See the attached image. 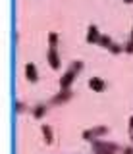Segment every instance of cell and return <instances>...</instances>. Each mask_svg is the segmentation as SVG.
<instances>
[{
  "instance_id": "6da1fadb",
  "label": "cell",
  "mask_w": 133,
  "mask_h": 154,
  "mask_svg": "<svg viewBox=\"0 0 133 154\" xmlns=\"http://www.w3.org/2000/svg\"><path fill=\"white\" fill-rule=\"evenodd\" d=\"M81 71H83V62H81V60H75V62H72L70 69H68L64 75L60 77V89H72V85H73L75 77L81 73Z\"/></svg>"
},
{
  "instance_id": "7a4b0ae2",
  "label": "cell",
  "mask_w": 133,
  "mask_h": 154,
  "mask_svg": "<svg viewBox=\"0 0 133 154\" xmlns=\"http://www.w3.org/2000/svg\"><path fill=\"white\" fill-rule=\"evenodd\" d=\"M106 133H108V127H106V125H97V127L85 129V131L81 133V137H83V141H89V143H93V141L101 139L102 135H106Z\"/></svg>"
},
{
  "instance_id": "3957f363",
  "label": "cell",
  "mask_w": 133,
  "mask_h": 154,
  "mask_svg": "<svg viewBox=\"0 0 133 154\" xmlns=\"http://www.w3.org/2000/svg\"><path fill=\"white\" fill-rule=\"evenodd\" d=\"M93 150L94 152H112V154H116V152H120V146H118L116 143H108V141H93Z\"/></svg>"
},
{
  "instance_id": "277c9868",
  "label": "cell",
  "mask_w": 133,
  "mask_h": 154,
  "mask_svg": "<svg viewBox=\"0 0 133 154\" xmlns=\"http://www.w3.org/2000/svg\"><path fill=\"white\" fill-rule=\"evenodd\" d=\"M72 89H60V93L58 94H54L50 98V106H62V104H66V102H70L72 100Z\"/></svg>"
},
{
  "instance_id": "5b68a950",
  "label": "cell",
  "mask_w": 133,
  "mask_h": 154,
  "mask_svg": "<svg viewBox=\"0 0 133 154\" xmlns=\"http://www.w3.org/2000/svg\"><path fill=\"white\" fill-rule=\"evenodd\" d=\"M46 60L52 69H60V54H58V48L48 46V52H46Z\"/></svg>"
},
{
  "instance_id": "8992f818",
  "label": "cell",
  "mask_w": 133,
  "mask_h": 154,
  "mask_svg": "<svg viewBox=\"0 0 133 154\" xmlns=\"http://www.w3.org/2000/svg\"><path fill=\"white\" fill-rule=\"evenodd\" d=\"M101 35H102V33L98 31L97 25H89V29H87V42H89V45H98Z\"/></svg>"
},
{
  "instance_id": "52a82bcc",
  "label": "cell",
  "mask_w": 133,
  "mask_h": 154,
  "mask_svg": "<svg viewBox=\"0 0 133 154\" xmlns=\"http://www.w3.org/2000/svg\"><path fill=\"white\" fill-rule=\"evenodd\" d=\"M89 89L94 91V93H102V91H106V81L101 79V77H91L89 79Z\"/></svg>"
},
{
  "instance_id": "ba28073f",
  "label": "cell",
  "mask_w": 133,
  "mask_h": 154,
  "mask_svg": "<svg viewBox=\"0 0 133 154\" xmlns=\"http://www.w3.org/2000/svg\"><path fill=\"white\" fill-rule=\"evenodd\" d=\"M25 77L29 83H37L39 81V71H37V66L35 64H25Z\"/></svg>"
},
{
  "instance_id": "9c48e42d",
  "label": "cell",
  "mask_w": 133,
  "mask_h": 154,
  "mask_svg": "<svg viewBox=\"0 0 133 154\" xmlns=\"http://www.w3.org/2000/svg\"><path fill=\"white\" fill-rule=\"evenodd\" d=\"M46 110H48V108H46V104H37L35 108H33L31 114H33V118H35V119H42L46 116Z\"/></svg>"
},
{
  "instance_id": "30bf717a",
  "label": "cell",
  "mask_w": 133,
  "mask_h": 154,
  "mask_svg": "<svg viewBox=\"0 0 133 154\" xmlns=\"http://www.w3.org/2000/svg\"><path fill=\"white\" fill-rule=\"evenodd\" d=\"M41 131H42V137H45V143H46V144H50V143H52V139H54V137H52V129H50V125H42Z\"/></svg>"
},
{
  "instance_id": "8fae6325",
  "label": "cell",
  "mask_w": 133,
  "mask_h": 154,
  "mask_svg": "<svg viewBox=\"0 0 133 154\" xmlns=\"http://www.w3.org/2000/svg\"><path fill=\"white\" fill-rule=\"evenodd\" d=\"M112 42H114L112 37H110V35H104V33H102V35H101V41H98V46H102V48H106V50H108Z\"/></svg>"
},
{
  "instance_id": "7c38bea8",
  "label": "cell",
  "mask_w": 133,
  "mask_h": 154,
  "mask_svg": "<svg viewBox=\"0 0 133 154\" xmlns=\"http://www.w3.org/2000/svg\"><path fill=\"white\" fill-rule=\"evenodd\" d=\"M108 52H110V54H122V52H123V45L112 42V45H110V48H108Z\"/></svg>"
},
{
  "instance_id": "4fadbf2b",
  "label": "cell",
  "mask_w": 133,
  "mask_h": 154,
  "mask_svg": "<svg viewBox=\"0 0 133 154\" xmlns=\"http://www.w3.org/2000/svg\"><path fill=\"white\" fill-rule=\"evenodd\" d=\"M48 46H58V33H54V31H50L48 33Z\"/></svg>"
},
{
  "instance_id": "5bb4252c",
  "label": "cell",
  "mask_w": 133,
  "mask_h": 154,
  "mask_svg": "<svg viewBox=\"0 0 133 154\" xmlns=\"http://www.w3.org/2000/svg\"><path fill=\"white\" fill-rule=\"evenodd\" d=\"M123 52H125V54H133V38H129V41L123 45Z\"/></svg>"
},
{
  "instance_id": "9a60e30c",
  "label": "cell",
  "mask_w": 133,
  "mask_h": 154,
  "mask_svg": "<svg viewBox=\"0 0 133 154\" xmlns=\"http://www.w3.org/2000/svg\"><path fill=\"white\" fill-rule=\"evenodd\" d=\"M25 110H27V106H25V102H21V100H20V102H16V112H17V114L25 112Z\"/></svg>"
},
{
  "instance_id": "2e32d148",
  "label": "cell",
  "mask_w": 133,
  "mask_h": 154,
  "mask_svg": "<svg viewBox=\"0 0 133 154\" xmlns=\"http://www.w3.org/2000/svg\"><path fill=\"white\" fill-rule=\"evenodd\" d=\"M129 139H131V143H133V116L129 118Z\"/></svg>"
},
{
  "instance_id": "e0dca14e",
  "label": "cell",
  "mask_w": 133,
  "mask_h": 154,
  "mask_svg": "<svg viewBox=\"0 0 133 154\" xmlns=\"http://www.w3.org/2000/svg\"><path fill=\"white\" fill-rule=\"evenodd\" d=\"M122 154H133V146H125V148H122Z\"/></svg>"
},
{
  "instance_id": "ac0fdd59",
  "label": "cell",
  "mask_w": 133,
  "mask_h": 154,
  "mask_svg": "<svg viewBox=\"0 0 133 154\" xmlns=\"http://www.w3.org/2000/svg\"><path fill=\"white\" fill-rule=\"evenodd\" d=\"M123 2H125V4H133V0H123Z\"/></svg>"
},
{
  "instance_id": "d6986e66",
  "label": "cell",
  "mask_w": 133,
  "mask_h": 154,
  "mask_svg": "<svg viewBox=\"0 0 133 154\" xmlns=\"http://www.w3.org/2000/svg\"><path fill=\"white\" fill-rule=\"evenodd\" d=\"M94 154H112V152H94Z\"/></svg>"
},
{
  "instance_id": "ffe728a7",
  "label": "cell",
  "mask_w": 133,
  "mask_h": 154,
  "mask_svg": "<svg viewBox=\"0 0 133 154\" xmlns=\"http://www.w3.org/2000/svg\"><path fill=\"white\" fill-rule=\"evenodd\" d=\"M129 38H133V27H131V37H129Z\"/></svg>"
}]
</instances>
